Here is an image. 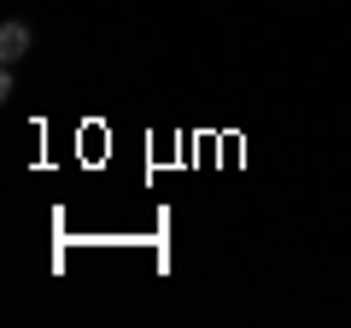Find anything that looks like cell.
Wrapping results in <instances>:
<instances>
[{
    "mask_svg": "<svg viewBox=\"0 0 351 328\" xmlns=\"http://www.w3.org/2000/svg\"><path fill=\"white\" fill-rule=\"evenodd\" d=\"M24 53H29V30L18 24V18H12V24L0 30V59L12 65V59H24Z\"/></svg>",
    "mask_w": 351,
    "mask_h": 328,
    "instance_id": "6da1fadb",
    "label": "cell"
}]
</instances>
